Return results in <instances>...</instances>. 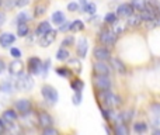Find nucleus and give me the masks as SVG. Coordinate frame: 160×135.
Segmentation results:
<instances>
[{
  "mask_svg": "<svg viewBox=\"0 0 160 135\" xmlns=\"http://www.w3.org/2000/svg\"><path fill=\"white\" fill-rule=\"evenodd\" d=\"M111 30H112V33L115 34L117 37L118 35H122V34H125V31L128 30V25L125 21H121V20H117L115 23H114L112 25H111Z\"/></svg>",
  "mask_w": 160,
  "mask_h": 135,
  "instance_id": "16",
  "label": "nucleus"
},
{
  "mask_svg": "<svg viewBox=\"0 0 160 135\" xmlns=\"http://www.w3.org/2000/svg\"><path fill=\"white\" fill-rule=\"evenodd\" d=\"M88 51V41L86 37H80L78 39V44H76V52H78L79 58H84L87 55Z\"/></svg>",
  "mask_w": 160,
  "mask_h": 135,
  "instance_id": "9",
  "label": "nucleus"
},
{
  "mask_svg": "<svg viewBox=\"0 0 160 135\" xmlns=\"http://www.w3.org/2000/svg\"><path fill=\"white\" fill-rule=\"evenodd\" d=\"M4 134V122H3V120L0 118V135Z\"/></svg>",
  "mask_w": 160,
  "mask_h": 135,
  "instance_id": "49",
  "label": "nucleus"
},
{
  "mask_svg": "<svg viewBox=\"0 0 160 135\" xmlns=\"http://www.w3.org/2000/svg\"><path fill=\"white\" fill-rule=\"evenodd\" d=\"M84 30V23L82 21V20H75V21L70 23V28L69 31H72V33H80V31Z\"/></svg>",
  "mask_w": 160,
  "mask_h": 135,
  "instance_id": "27",
  "label": "nucleus"
},
{
  "mask_svg": "<svg viewBox=\"0 0 160 135\" xmlns=\"http://www.w3.org/2000/svg\"><path fill=\"white\" fill-rule=\"evenodd\" d=\"M6 68H7V66H6L4 61H3V59H2V58H0V73H3V72H4V70H6Z\"/></svg>",
  "mask_w": 160,
  "mask_h": 135,
  "instance_id": "48",
  "label": "nucleus"
},
{
  "mask_svg": "<svg viewBox=\"0 0 160 135\" xmlns=\"http://www.w3.org/2000/svg\"><path fill=\"white\" fill-rule=\"evenodd\" d=\"M133 131L138 135H143L148 131V125L145 122H135L133 124Z\"/></svg>",
  "mask_w": 160,
  "mask_h": 135,
  "instance_id": "31",
  "label": "nucleus"
},
{
  "mask_svg": "<svg viewBox=\"0 0 160 135\" xmlns=\"http://www.w3.org/2000/svg\"><path fill=\"white\" fill-rule=\"evenodd\" d=\"M42 135H59V132H58V130H55L53 127H48V128H44Z\"/></svg>",
  "mask_w": 160,
  "mask_h": 135,
  "instance_id": "40",
  "label": "nucleus"
},
{
  "mask_svg": "<svg viewBox=\"0 0 160 135\" xmlns=\"http://www.w3.org/2000/svg\"><path fill=\"white\" fill-rule=\"evenodd\" d=\"M115 11H117V16L122 17V18H127V17H129L131 14L135 13L132 6H131V3H121V4L117 7Z\"/></svg>",
  "mask_w": 160,
  "mask_h": 135,
  "instance_id": "11",
  "label": "nucleus"
},
{
  "mask_svg": "<svg viewBox=\"0 0 160 135\" xmlns=\"http://www.w3.org/2000/svg\"><path fill=\"white\" fill-rule=\"evenodd\" d=\"M152 108L155 110V114H156V116H160V104H153Z\"/></svg>",
  "mask_w": 160,
  "mask_h": 135,
  "instance_id": "47",
  "label": "nucleus"
},
{
  "mask_svg": "<svg viewBox=\"0 0 160 135\" xmlns=\"http://www.w3.org/2000/svg\"><path fill=\"white\" fill-rule=\"evenodd\" d=\"M31 18H32V16H31V14H28L27 11H21V13H18L16 21H17V24H20V23H28Z\"/></svg>",
  "mask_w": 160,
  "mask_h": 135,
  "instance_id": "32",
  "label": "nucleus"
},
{
  "mask_svg": "<svg viewBox=\"0 0 160 135\" xmlns=\"http://www.w3.org/2000/svg\"><path fill=\"white\" fill-rule=\"evenodd\" d=\"M16 89L17 90H22V91H30L31 89L34 87V80L31 77L30 73H24L22 72L21 75H18V79L16 80Z\"/></svg>",
  "mask_w": 160,
  "mask_h": 135,
  "instance_id": "3",
  "label": "nucleus"
},
{
  "mask_svg": "<svg viewBox=\"0 0 160 135\" xmlns=\"http://www.w3.org/2000/svg\"><path fill=\"white\" fill-rule=\"evenodd\" d=\"M45 11H47V4H44V3H37L35 7H34V17L44 16Z\"/></svg>",
  "mask_w": 160,
  "mask_h": 135,
  "instance_id": "28",
  "label": "nucleus"
},
{
  "mask_svg": "<svg viewBox=\"0 0 160 135\" xmlns=\"http://www.w3.org/2000/svg\"><path fill=\"white\" fill-rule=\"evenodd\" d=\"M0 6H3V0H0Z\"/></svg>",
  "mask_w": 160,
  "mask_h": 135,
  "instance_id": "52",
  "label": "nucleus"
},
{
  "mask_svg": "<svg viewBox=\"0 0 160 135\" xmlns=\"http://www.w3.org/2000/svg\"><path fill=\"white\" fill-rule=\"evenodd\" d=\"M38 124L41 125L42 128H48V127H52L53 120H52V117H51L48 113L42 111V113L38 114Z\"/></svg>",
  "mask_w": 160,
  "mask_h": 135,
  "instance_id": "15",
  "label": "nucleus"
},
{
  "mask_svg": "<svg viewBox=\"0 0 160 135\" xmlns=\"http://www.w3.org/2000/svg\"><path fill=\"white\" fill-rule=\"evenodd\" d=\"M98 41L101 45H104V47L108 48V47H114V45L117 44L118 37L112 33L111 28H102L98 34Z\"/></svg>",
  "mask_w": 160,
  "mask_h": 135,
  "instance_id": "2",
  "label": "nucleus"
},
{
  "mask_svg": "<svg viewBox=\"0 0 160 135\" xmlns=\"http://www.w3.org/2000/svg\"><path fill=\"white\" fill-rule=\"evenodd\" d=\"M93 85L98 91L100 90H110L111 79H110V76H105V75H94Z\"/></svg>",
  "mask_w": 160,
  "mask_h": 135,
  "instance_id": "4",
  "label": "nucleus"
},
{
  "mask_svg": "<svg viewBox=\"0 0 160 135\" xmlns=\"http://www.w3.org/2000/svg\"><path fill=\"white\" fill-rule=\"evenodd\" d=\"M51 30H52V27H51L49 21H41L38 24V27H37L35 34H37V37H42L44 34H47L48 31H51Z\"/></svg>",
  "mask_w": 160,
  "mask_h": 135,
  "instance_id": "20",
  "label": "nucleus"
},
{
  "mask_svg": "<svg viewBox=\"0 0 160 135\" xmlns=\"http://www.w3.org/2000/svg\"><path fill=\"white\" fill-rule=\"evenodd\" d=\"M16 3H17V0H6L3 4H4L7 8H8V7L11 8V7H14V6H16Z\"/></svg>",
  "mask_w": 160,
  "mask_h": 135,
  "instance_id": "45",
  "label": "nucleus"
},
{
  "mask_svg": "<svg viewBox=\"0 0 160 135\" xmlns=\"http://www.w3.org/2000/svg\"><path fill=\"white\" fill-rule=\"evenodd\" d=\"M6 20H7V17H6V14L3 13V11H0V27H3V25H4Z\"/></svg>",
  "mask_w": 160,
  "mask_h": 135,
  "instance_id": "46",
  "label": "nucleus"
},
{
  "mask_svg": "<svg viewBox=\"0 0 160 135\" xmlns=\"http://www.w3.org/2000/svg\"><path fill=\"white\" fill-rule=\"evenodd\" d=\"M14 89H16V85H13L10 80H4V82H3V85H2L3 91H6V93H11V91H14Z\"/></svg>",
  "mask_w": 160,
  "mask_h": 135,
  "instance_id": "35",
  "label": "nucleus"
},
{
  "mask_svg": "<svg viewBox=\"0 0 160 135\" xmlns=\"http://www.w3.org/2000/svg\"><path fill=\"white\" fill-rule=\"evenodd\" d=\"M97 96H98L100 104L104 106L107 110H112V108H117L121 106V99H119V96L114 94L112 91H110V90H100Z\"/></svg>",
  "mask_w": 160,
  "mask_h": 135,
  "instance_id": "1",
  "label": "nucleus"
},
{
  "mask_svg": "<svg viewBox=\"0 0 160 135\" xmlns=\"http://www.w3.org/2000/svg\"><path fill=\"white\" fill-rule=\"evenodd\" d=\"M131 6L135 13H141L146 8V0H131Z\"/></svg>",
  "mask_w": 160,
  "mask_h": 135,
  "instance_id": "22",
  "label": "nucleus"
},
{
  "mask_svg": "<svg viewBox=\"0 0 160 135\" xmlns=\"http://www.w3.org/2000/svg\"><path fill=\"white\" fill-rule=\"evenodd\" d=\"M28 72H30V75L42 73V61L38 56H31L28 59Z\"/></svg>",
  "mask_w": 160,
  "mask_h": 135,
  "instance_id": "7",
  "label": "nucleus"
},
{
  "mask_svg": "<svg viewBox=\"0 0 160 135\" xmlns=\"http://www.w3.org/2000/svg\"><path fill=\"white\" fill-rule=\"evenodd\" d=\"M87 3H88V2H87V0H80V6H82V8H83V7H84V6H86V4H87Z\"/></svg>",
  "mask_w": 160,
  "mask_h": 135,
  "instance_id": "50",
  "label": "nucleus"
},
{
  "mask_svg": "<svg viewBox=\"0 0 160 135\" xmlns=\"http://www.w3.org/2000/svg\"><path fill=\"white\" fill-rule=\"evenodd\" d=\"M65 21H66V17H65V14L62 13V11L58 10V11H55V13L52 14V23L55 25H58V27H59V25L63 24Z\"/></svg>",
  "mask_w": 160,
  "mask_h": 135,
  "instance_id": "24",
  "label": "nucleus"
},
{
  "mask_svg": "<svg viewBox=\"0 0 160 135\" xmlns=\"http://www.w3.org/2000/svg\"><path fill=\"white\" fill-rule=\"evenodd\" d=\"M49 65H51V61H49V59H47V61H45V64L42 62V73H44V76L47 75L48 69H49Z\"/></svg>",
  "mask_w": 160,
  "mask_h": 135,
  "instance_id": "44",
  "label": "nucleus"
},
{
  "mask_svg": "<svg viewBox=\"0 0 160 135\" xmlns=\"http://www.w3.org/2000/svg\"><path fill=\"white\" fill-rule=\"evenodd\" d=\"M2 120L4 122H16V120H17V113L14 110H6L4 113H3V116H2Z\"/></svg>",
  "mask_w": 160,
  "mask_h": 135,
  "instance_id": "21",
  "label": "nucleus"
},
{
  "mask_svg": "<svg viewBox=\"0 0 160 135\" xmlns=\"http://www.w3.org/2000/svg\"><path fill=\"white\" fill-rule=\"evenodd\" d=\"M30 4V0H17V3H16V7H25V6H28Z\"/></svg>",
  "mask_w": 160,
  "mask_h": 135,
  "instance_id": "43",
  "label": "nucleus"
},
{
  "mask_svg": "<svg viewBox=\"0 0 160 135\" xmlns=\"http://www.w3.org/2000/svg\"><path fill=\"white\" fill-rule=\"evenodd\" d=\"M8 72H10V75H13V76H18V75L22 73V69H24V65H22V62L20 61V59H14V61L10 62V65H8Z\"/></svg>",
  "mask_w": 160,
  "mask_h": 135,
  "instance_id": "14",
  "label": "nucleus"
},
{
  "mask_svg": "<svg viewBox=\"0 0 160 135\" xmlns=\"http://www.w3.org/2000/svg\"><path fill=\"white\" fill-rule=\"evenodd\" d=\"M117 20H118V16H117V13H114V11H110V13H107L104 16V23L105 24L112 25Z\"/></svg>",
  "mask_w": 160,
  "mask_h": 135,
  "instance_id": "33",
  "label": "nucleus"
},
{
  "mask_svg": "<svg viewBox=\"0 0 160 135\" xmlns=\"http://www.w3.org/2000/svg\"><path fill=\"white\" fill-rule=\"evenodd\" d=\"M10 55L13 56L14 59H20L21 58V51H20L18 48H16V47H11L10 48Z\"/></svg>",
  "mask_w": 160,
  "mask_h": 135,
  "instance_id": "38",
  "label": "nucleus"
},
{
  "mask_svg": "<svg viewBox=\"0 0 160 135\" xmlns=\"http://www.w3.org/2000/svg\"><path fill=\"white\" fill-rule=\"evenodd\" d=\"M69 28H70V21H65L63 24L59 25V31L61 33H66V31H69Z\"/></svg>",
  "mask_w": 160,
  "mask_h": 135,
  "instance_id": "41",
  "label": "nucleus"
},
{
  "mask_svg": "<svg viewBox=\"0 0 160 135\" xmlns=\"http://www.w3.org/2000/svg\"><path fill=\"white\" fill-rule=\"evenodd\" d=\"M114 135H129V130H128L127 124H124V122L117 124L114 128Z\"/></svg>",
  "mask_w": 160,
  "mask_h": 135,
  "instance_id": "26",
  "label": "nucleus"
},
{
  "mask_svg": "<svg viewBox=\"0 0 160 135\" xmlns=\"http://www.w3.org/2000/svg\"><path fill=\"white\" fill-rule=\"evenodd\" d=\"M56 34L58 33H56L55 30L48 31L47 34H44V35L41 37V39H39V45H41L42 48H47V47H49V45H52L56 39Z\"/></svg>",
  "mask_w": 160,
  "mask_h": 135,
  "instance_id": "10",
  "label": "nucleus"
},
{
  "mask_svg": "<svg viewBox=\"0 0 160 135\" xmlns=\"http://www.w3.org/2000/svg\"><path fill=\"white\" fill-rule=\"evenodd\" d=\"M93 56L96 61H104V62H108L111 59V51L110 48L104 47V45H101V47H96L93 51Z\"/></svg>",
  "mask_w": 160,
  "mask_h": 135,
  "instance_id": "6",
  "label": "nucleus"
},
{
  "mask_svg": "<svg viewBox=\"0 0 160 135\" xmlns=\"http://www.w3.org/2000/svg\"><path fill=\"white\" fill-rule=\"evenodd\" d=\"M56 73H58L59 76L65 77V79H69V77H72L73 72H72V69H69V68H66V66H62V68L56 69Z\"/></svg>",
  "mask_w": 160,
  "mask_h": 135,
  "instance_id": "30",
  "label": "nucleus"
},
{
  "mask_svg": "<svg viewBox=\"0 0 160 135\" xmlns=\"http://www.w3.org/2000/svg\"><path fill=\"white\" fill-rule=\"evenodd\" d=\"M4 132H7L8 135H21L22 131H21V127H20L18 124H14V122H4Z\"/></svg>",
  "mask_w": 160,
  "mask_h": 135,
  "instance_id": "17",
  "label": "nucleus"
},
{
  "mask_svg": "<svg viewBox=\"0 0 160 135\" xmlns=\"http://www.w3.org/2000/svg\"><path fill=\"white\" fill-rule=\"evenodd\" d=\"M73 44H75V38H73L72 35L66 37V38L62 41V47L63 48H68V47H70V45H73Z\"/></svg>",
  "mask_w": 160,
  "mask_h": 135,
  "instance_id": "37",
  "label": "nucleus"
},
{
  "mask_svg": "<svg viewBox=\"0 0 160 135\" xmlns=\"http://www.w3.org/2000/svg\"><path fill=\"white\" fill-rule=\"evenodd\" d=\"M28 34H30V27H28L27 23H20V24H17V35L18 37H28Z\"/></svg>",
  "mask_w": 160,
  "mask_h": 135,
  "instance_id": "23",
  "label": "nucleus"
},
{
  "mask_svg": "<svg viewBox=\"0 0 160 135\" xmlns=\"http://www.w3.org/2000/svg\"><path fill=\"white\" fill-rule=\"evenodd\" d=\"M83 11H84V13H87V14H91V16H93V14H96V11H97V6L94 4L93 2H88L87 4L84 6V7L82 8Z\"/></svg>",
  "mask_w": 160,
  "mask_h": 135,
  "instance_id": "34",
  "label": "nucleus"
},
{
  "mask_svg": "<svg viewBox=\"0 0 160 135\" xmlns=\"http://www.w3.org/2000/svg\"><path fill=\"white\" fill-rule=\"evenodd\" d=\"M153 135H160V128H158V130H155V132H153Z\"/></svg>",
  "mask_w": 160,
  "mask_h": 135,
  "instance_id": "51",
  "label": "nucleus"
},
{
  "mask_svg": "<svg viewBox=\"0 0 160 135\" xmlns=\"http://www.w3.org/2000/svg\"><path fill=\"white\" fill-rule=\"evenodd\" d=\"M93 72L94 75H105V76H108L111 72V66L108 65V62L96 61L93 64Z\"/></svg>",
  "mask_w": 160,
  "mask_h": 135,
  "instance_id": "8",
  "label": "nucleus"
},
{
  "mask_svg": "<svg viewBox=\"0 0 160 135\" xmlns=\"http://www.w3.org/2000/svg\"><path fill=\"white\" fill-rule=\"evenodd\" d=\"M110 61H111V65H112V68L115 69L118 73H121V75L127 73V66H125V64L119 58H111Z\"/></svg>",
  "mask_w": 160,
  "mask_h": 135,
  "instance_id": "19",
  "label": "nucleus"
},
{
  "mask_svg": "<svg viewBox=\"0 0 160 135\" xmlns=\"http://www.w3.org/2000/svg\"><path fill=\"white\" fill-rule=\"evenodd\" d=\"M69 56H70V52L68 51V48L61 47L58 49V52H56V59H58V61H61V62L68 61V59H69Z\"/></svg>",
  "mask_w": 160,
  "mask_h": 135,
  "instance_id": "25",
  "label": "nucleus"
},
{
  "mask_svg": "<svg viewBox=\"0 0 160 135\" xmlns=\"http://www.w3.org/2000/svg\"><path fill=\"white\" fill-rule=\"evenodd\" d=\"M14 41H16V35H14L13 33L6 31V33L0 34V45H2L3 48H8L10 45L14 44Z\"/></svg>",
  "mask_w": 160,
  "mask_h": 135,
  "instance_id": "13",
  "label": "nucleus"
},
{
  "mask_svg": "<svg viewBox=\"0 0 160 135\" xmlns=\"http://www.w3.org/2000/svg\"><path fill=\"white\" fill-rule=\"evenodd\" d=\"M69 65L70 66H75L76 73H80V72H82V64H80L79 59H69Z\"/></svg>",
  "mask_w": 160,
  "mask_h": 135,
  "instance_id": "36",
  "label": "nucleus"
},
{
  "mask_svg": "<svg viewBox=\"0 0 160 135\" xmlns=\"http://www.w3.org/2000/svg\"><path fill=\"white\" fill-rule=\"evenodd\" d=\"M73 103H75L76 106H79L80 103H82V100H83V96H82V93H75L73 94Z\"/></svg>",
  "mask_w": 160,
  "mask_h": 135,
  "instance_id": "42",
  "label": "nucleus"
},
{
  "mask_svg": "<svg viewBox=\"0 0 160 135\" xmlns=\"http://www.w3.org/2000/svg\"><path fill=\"white\" fill-rule=\"evenodd\" d=\"M68 10L72 11V13H75V11H79L80 10V4L76 2H70L69 4H68Z\"/></svg>",
  "mask_w": 160,
  "mask_h": 135,
  "instance_id": "39",
  "label": "nucleus"
},
{
  "mask_svg": "<svg viewBox=\"0 0 160 135\" xmlns=\"http://www.w3.org/2000/svg\"><path fill=\"white\" fill-rule=\"evenodd\" d=\"M41 93H42V96H44V99L47 100L48 103H51V104H55L59 99V94H58V91H56V89L49 85L42 86Z\"/></svg>",
  "mask_w": 160,
  "mask_h": 135,
  "instance_id": "5",
  "label": "nucleus"
},
{
  "mask_svg": "<svg viewBox=\"0 0 160 135\" xmlns=\"http://www.w3.org/2000/svg\"><path fill=\"white\" fill-rule=\"evenodd\" d=\"M70 87L75 90V93H82V90L84 89V83L80 79H75L70 82Z\"/></svg>",
  "mask_w": 160,
  "mask_h": 135,
  "instance_id": "29",
  "label": "nucleus"
},
{
  "mask_svg": "<svg viewBox=\"0 0 160 135\" xmlns=\"http://www.w3.org/2000/svg\"><path fill=\"white\" fill-rule=\"evenodd\" d=\"M127 25L128 27H139V25L142 24V18H141V14L139 13H133V14H131L129 17H127Z\"/></svg>",
  "mask_w": 160,
  "mask_h": 135,
  "instance_id": "18",
  "label": "nucleus"
},
{
  "mask_svg": "<svg viewBox=\"0 0 160 135\" xmlns=\"http://www.w3.org/2000/svg\"><path fill=\"white\" fill-rule=\"evenodd\" d=\"M31 108H32V106H31V101L27 99H20L16 101V110L18 111V113L21 114H28L31 111Z\"/></svg>",
  "mask_w": 160,
  "mask_h": 135,
  "instance_id": "12",
  "label": "nucleus"
}]
</instances>
